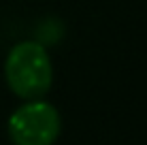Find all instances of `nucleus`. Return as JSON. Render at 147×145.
Listing matches in <instances>:
<instances>
[{
  "instance_id": "f03ea898",
  "label": "nucleus",
  "mask_w": 147,
  "mask_h": 145,
  "mask_svg": "<svg viewBox=\"0 0 147 145\" xmlns=\"http://www.w3.org/2000/svg\"><path fill=\"white\" fill-rule=\"evenodd\" d=\"M7 130L13 145H53L62 132V117L51 103L36 98L11 113Z\"/></svg>"
},
{
  "instance_id": "f257e3e1",
  "label": "nucleus",
  "mask_w": 147,
  "mask_h": 145,
  "mask_svg": "<svg viewBox=\"0 0 147 145\" xmlns=\"http://www.w3.org/2000/svg\"><path fill=\"white\" fill-rule=\"evenodd\" d=\"M4 79L15 96L24 100L43 98L53 86V66L47 49L36 41L13 45L4 60Z\"/></svg>"
}]
</instances>
